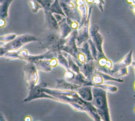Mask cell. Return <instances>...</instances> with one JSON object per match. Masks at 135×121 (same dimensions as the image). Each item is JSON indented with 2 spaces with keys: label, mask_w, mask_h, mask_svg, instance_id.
Instances as JSON below:
<instances>
[{
  "label": "cell",
  "mask_w": 135,
  "mask_h": 121,
  "mask_svg": "<svg viewBox=\"0 0 135 121\" xmlns=\"http://www.w3.org/2000/svg\"><path fill=\"white\" fill-rule=\"evenodd\" d=\"M24 120H25V121H31V120H32V118H31V117L30 116H26L25 117V118H24Z\"/></svg>",
  "instance_id": "cell-40"
},
{
  "label": "cell",
  "mask_w": 135,
  "mask_h": 121,
  "mask_svg": "<svg viewBox=\"0 0 135 121\" xmlns=\"http://www.w3.org/2000/svg\"><path fill=\"white\" fill-rule=\"evenodd\" d=\"M92 90L93 98L91 102L96 108L101 120L110 121L106 90L97 86H92Z\"/></svg>",
  "instance_id": "cell-2"
},
{
  "label": "cell",
  "mask_w": 135,
  "mask_h": 121,
  "mask_svg": "<svg viewBox=\"0 0 135 121\" xmlns=\"http://www.w3.org/2000/svg\"><path fill=\"white\" fill-rule=\"evenodd\" d=\"M56 89H57L76 90V89L78 88L81 86L76 85L75 84L68 82L66 81L64 79H56Z\"/></svg>",
  "instance_id": "cell-17"
},
{
  "label": "cell",
  "mask_w": 135,
  "mask_h": 121,
  "mask_svg": "<svg viewBox=\"0 0 135 121\" xmlns=\"http://www.w3.org/2000/svg\"><path fill=\"white\" fill-rule=\"evenodd\" d=\"M131 6H135V0H133L132 2L131 3Z\"/></svg>",
  "instance_id": "cell-44"
},
{
  "label": "cell",
  "mask_w": 135,
  "mask_h": 121,
  "mask_svg": "<svg viewBox=\"0 0 135 121\" xmlns=\"http://www.w3.org/2000/svg\"><path fill=\"white\" fill-rule=\"evenodd\" d=\"M56 57L58 60V63H59V64L62 67L64 68L65 70L69 69V63H68V59L62 54V51H60L57 53Z\"/></svg>",
  "instance_id": "cell-24"
},
{
  "label": "cell",
  "mask_w": 135,
  "mask_h": 121,
  "mask_svg": "<svg viewBox=\"0 0 135 121\" xmlns=\"http://www.w3.org/2000/svg\"><path fill=\"white\" fill-rule=\"evenodd\" d=\"M75 75L76 74L70 69H66L63 74L64 79L68 82L72 83L75 76Z\"/></svg>",
  "instance_id": "cell-27"
},
{
  "label": "cell",
  "mask_w": 135,
  "mask_h": 121,
  "mask_svg": "<svg viewBox=\"0 0 135 121\" xmlns=\"http://www.w3.org/2000/svg\"><path fill=\"white\" fill-rule=\"evenodd\" d=\"M72 83L75 84L79 86H93L92 82L90 80L88 79L81 72L79 73L76 74L73 80Z\"/></svg>",
  "instance_id": "cell-18"
},
{
  "label": "cell",
  "mask_w": 135,
  "mask_h": 121,
  "mask_svg": "<svg viewBox=\"0 0 135 121\" xmlns=\"http://www.w3.org/2000/svg\"><path fill=\"white\" fill-rule=\"evenodd\" d=\"M61 38L60 33L58 31L47 30L38 37L40 48H47L49 46L57 42Z\"/></svg>",
  "instance_id": "cell-7"
},
{
  "label": "cell",
  "mask_w": 135,
  "mask_h": 121,
  "mask_svg": "<svg viewBox=\"0 0 135 121\" xmlns=\"http://www.w3.org/2000/svg\"><path fill=\"white\" fill-rule=\"evenodd\" d=\"M17 35L14 34H7L3 36H0V42L8 43L9 42H11V41L13 40Z\"/></svg>",
  "instance_id": "cell-32"
},
{
  "label": "cell",
  "mask_w": 135,
  "mask_h": 121,
  "mask_svg": "<svg viewBox=\"0 0 135 121\" xmlns=\"http://www.w3.org/2000/svg\"><path fill=\"white\" fill-rule=\"evenodd\" d=\"M78 34V29H73L68 37L65 38V43L62 48V51L70 55L75 61L76 60L77 56L79 53L78 46L76 42Z\"/></svg>",
  "instance_id": "cell-5"
},
{
  "label": "cell",
  "mask_w": 135,
  "mask_h": 121,
  "mask_svg": "<svg viewBox=\"0 0 135 121\" xmlns=\"http://www.w3.org/2000/svg\"><path fill=\"white\" fill-rule=\"evenodd\" d=\"M44 92L54 97L57 101L66 103L70 106L72 103H76L82 106L89 116L94 120H101L96 108L91 102L83 100L75 90H61L43 87Z\"/></svg>",
  "instance_id": "cell-1"
},
{
  "label": "cell",
  "mask_w": 135,
  "mask_h": 121,
  "mask_svg": "<svg viewBox=\"0 0 135 121\" xmlns=\"http://www.w3.org/2000/svg\"><path fill=\"white\" fill-rule=\"evenodd\" d=\"M5 25H6L5 19L4 18H0V27H3L5 26Z\"/></svg>",
  "instance_id": "cell-39"
},
{
  "label": "cell",
  "mask_w": 135,
  "mask_h": 121,
  "mask_svg": "<svg viewBox=\"0 0 135 121\" xmlns=\"http://www.w3.org/2000/svg\"></svg>",
  "instance_id": "cell-49"
},
{
  "label": "cell",
  "mask_w": 135,
  "mask_h": 121,
  "mask_svg": "<svg viewBox=\"0 0 135 121\" xmlns=\"http://www.w3.org/2000/svg\"><path fill=\"white\" fill-rule=\"evenodd\" d=\"M44 13L45 18L44 26L46 29L59 32L58 22L54 17L53 14L50 11H44Z\"/></svg>",
  "instance_id": "cell-11"
},
{
  "label": "cell",
  "mask_w": 135,
  "mask_h": 121,
  "mask_svg": "<svg viewBox=\"0 0 135 121\" xmlns=\"http://www.w3.org/2000/svg\"><path fill=\"white\" fill-rule=\"evenodd\" d=\"M79 67L80 72L90 80L93 74L98 70L97 63L94 60L86 61L80 65Z\"/></svg>",
  "instance_id": "cell-10"
},
{
  "label": "cell",
  "mask_w": 135,
  "mask_h": 121,
  "mask_svg": "<svg viewBox=\"0 0 135 121\" xmlns=\"http://www.w3.org/2000/svg\"><path fill=\"white\" fill-rule=\"evenodd\" d=\"M54 17H55V18L56 19V20L57 21V22H59L60 21H61L63 18L64 17L63 16L60 15V14H53Z\"/></svg>",
  "instance_id": "cell-38"
},
{
  "label": "cell",
  "mask_w": 135,
  "mask_h": 121,
  "mask_svg": "<svg viewBox=\"0 0 135 121\" xmlns=\"http://www.w3.org/2000/svg\"><path fill=\"white\" fill-rule=\"evenodd\" d=\"M90 81L92 82L93 86L99 85L103 84L104 83L103 77L101 75L100 71L99 70H97L96 72H95L93 74V75L91 78Z\"/></svg>",
  "instance_id": "cell-25"
},
{
  "label": "cell",
  "mask_w": 135,
  "mask_h": 121,
  "mask_svg": "<svg viewBox=\"0 0 135 121\" xmlns=\"http://www.w3.org/2000/svg\"><path fill=\"white\" fill-rule=\"evenodd\" d=\"M133 89H134V90H135V82H134V84H133Z\"/></svg>",
  "instance_id": "cell-46"
},
{
  "label": "cell",
  "mask_w": 135,
  "mask_h": 121,
  "mask_svg": "<svg viewBox=\"0 0 135 121\" xmlns=\"http://www.w3.org/2000/svg\"><path fill=\"white\" fill-rule=\"evenodd\" d=\"M56 54L51 52L49 51H47L45 54L38 55H31L28 54L26 57L24 59L27 62L34 63L37 62L41 59H50L53 57H56Z\"/></svg>",
  "instance_id": "cell-15"
},
{
  "label": "cell",
  "mask_w": 135,
  "mask_h": 121,
  "mask_svg": "<svg viewBox=\"0 0 135 121\" xmlns=\"http://www.w3.org/2000/svg\"><path fill=\"white\" fill-rule=\"evenodd\" d=\"M47 84L46 83L42 82L37 85H35L32 89L29 90V94L27 97L25 98L23 102H28L33 99L40 98H46L56 100V99L51 95L44 92L42 90L43 87H46Z\"/></svg>",
  "instance_id": "cell-8"
},
{
  "label": "cell",
  "mask_w": 135,
  "mask_h": 121,
  "mask_svg": "<svg viewBox=\"0 0 135 121\" xmlns=\"http://www.w3.org/2000/svg\"><path fill=\"white\" fill-rule=\"evenodd\" d=\"M23 69L26 87L30 90L36 85L38 81L37 69L34 63L28 62L23 66Z\"/></svg>",
  "instance_id": "cell-4"
},
{
  "label": "cell",
  "mask_w": 135,
  "mask_h": 121,
  "mask_svg": "<svg viewBox=\"0 0 135 121\" xmlns=\"http://www.w3.org/2000/svg\"><path fill=\"white\" fill-rule=\"evenodd\" d=\"M58 24L61 37L63 38H67L68 36L71 34L73 29L68 23L66 21V17H64L61 21L58 22Z\"/></svg>",
  "instance_id": "cell-16"
},
{
  "label": "cell",
  "mask_w": 135,
  "mask_h": 121,
  "mask_svg": "<svg viewBox=\"0 0 135 121\" xmlns=\"http://www.w3.org/2000/svg\"><path fill=\"white\" fill-rule=\"evenodd\" d=\"M34 64L38 70L45 72H50L52 70V67L50 64V59H41Z\"/></svg>",
  "instance_id": "cell-20"
},
{
  "label": "cell",
  "mask_w": 135,
  "mask_h": 121,
  "mask_svg": "<svg viewBox=\"0 0 135 121\" xmlns=\"http://www.w3.org/2000/svg\"><path fill=\"white\" fill-rule=\"evenodd\" d=\"M100 73L101 74V75H102L104 82L105 81H115L117 82H119V83H122L123 82V80L120 78H114L112 77L111 76H110V75H109L107 73H104L103 72H101L100 71Z\"/></svg>",
  "instance_id": "cell-28"
},
{
  "label": "cell",
  "mask_w": 135,
  "mask_h": 121,
  "mask_svg": "<svg viewBox=\"0 0 135 121\" xmlns=\"http://www.w3.org/2000/svg\"><path fill=\"white\" fill-rule=\"evenodd\" d=\"M97 86L100 87L103 89L105 90L106 91L111 92V93H114L116 92L118 90V87L114 85H107V84H100L99 85H96Z\"/></svg>",
  "instance_id": "cell-31"
},
{
  "label": "cell",
  "mask_w": 135,
  "mask_h": 121,
  "mask_svg": "<svg viewBox=\"0 0 135 121\" xmlns=\"http://www.w3.org/2000/svg\"><path fill=\"white\" fill-rule=\"evenodd\" d=\"M58 64V60L56 57H53L50 59V64L52 67H55Z\"/></svg>",
  "instance_id": "cell-36"
},
{
  "label": "cell",
  "mask_w": 135,
  "mask_h": 121,
  "mask_svg": "<svg viewBox=\"0 0 135 121\" xmlns=\"http://www.w3.org/2000/svg\"><path fill=\"white\" fill-rule=\"evenodd\" d=\"M132 53L133 51L131 50L124 57H123L118 62L113 64V67L110 70L111 73L114 74L118 71V70L123 67H127L131 65L132 62Z\"/></svg>",
  "instance_id": "cell-13"
},
{
  "label": "cell",
  "mask_w": 135,
  "mask_h": 121,
  "mask_svg": "<svg viewBox=\"0 0 135 121\" xmlns=\"http://www.w3.org/2000/svg\"><path fill=\"white\" fill-rule=\"evenodd\" d=\"M13 0H5L0 5V18L5 19L8 16V11L10 4Z\"/></svg>",
  "instance_id": "cell-22"
},
{
  "label": "cell",
  "mask_w": 135,
  "mask_h": 121,
  "mask_svg": "<svg viewBox=\"0 0 135 121\" xmlns=\"http://www.w3.org/2000/svg\"><path fill=\"white\" fill-rule=\"evenodd\" d=\"M88 42L89 43L90 48V50H91V54H92V55L93 57V59L95 61H96L97 59V57H98L99 52H98L95 46L94 45V43H93L92 39L90 38L88 39Z\"/></svg>",
  "instance_id": "cell-29"
},
{
  "label": "cell",
  "mask_w": 135,
  "mask_h": 121,
  "mask_svg": "<svg viewBox=\"0 0 135 121\" xmlns=\"http://www.w3.org/2000/svg\"><path fill=\"white\" fill-rule=\"evenodd\" d=\"M127 2H128V3H129V4H131V3L132 2L133 0H127Z\"/></svg>",
  "instance_id": "cell-45"
},
{
  "label": "cell",
  "mask_w": 135,
  "mask_h": 121,
  "mask_svg": "<svg viewBox=\"0 0 135 121\" xmlns=\"http://www.w3.org/2000/svg\"><path fill=\"white\" fill-rule=\"evenodd\" d=\"M79 52L83 53L86 58V61L94 60L90 50V46L88 41L83 43L81 47H78Z\"/></svg>",
  "instance_id": "cell-21"
},
{
  "label": "cell",
  "mask_w": 135,
  "mask_h": 121,
  "mask_svg": "<svg viewBox=\"0 0 135 121\" xmlns=\"http://www.w3.org/2000/svg\"><path fill=\"white\" fill-rule=\"evenodd\" d=\"M133 111H134V112L135 113V106L134 107V108H133Z\"/></svg>",
  "instance_id": "cell-47"
},
{
  "label": "cell",
  "mask_w": 135,
  "mask_h": 121,
  "mask_svg": "<svg viewBox=\"0 0 135 121\" xmlns=\"http://www.w3.org/2000/svg\"><path fill=\"white\" fill-rule=\"evenodd\" d=\"M65 42V38H63L61 37L57 42H56L52 45L49 46L46 49H47V51H49L51 52L56 54L57 52L62 51V48L64 45Z\"/></svg>",
  "instance_id": "cell-19"
},
{
  "label": "cell",
  "mask_w": 135,
  "mask_h": 121,
  "mask_svg": "<svg viewBox=\"0 0 135 121\" xmlns=\"http://www.w3.org/2000/svg\"><path fill=\"white\" fill-rule=\"evenodd\" d=\"M6 119L4 117L3 115L0 113V120H5Z\"/></svg>",
  "instance_id": "cell-41"
},
{
  "label": "cell",
  "mask_w": 135,
  "mask_h": 121,
  "mask_svg": "<svg viewBox=\"0 0 135 121\" xmlns=\"http://www.w3.org/2000/svg\"><path fill=\"white\" fill-rule=\"evenodd\" d=\"M112 67H113L112 62L111 60L108 59L107 62L106 64H105V68L110 72V70L112 69Z\"/></svg>",
  "instance_id": "cell-37"
},
{
  "label": "cell",
  "mask_w": 135,
  "mask_h": 121,
  "mask_svg": "<svg viewBox=\"0 0 135 121\" xmlns=\"http://www.w3.org/2000/svg\"><path fill=\"white\" fill-rule=\"evenodd\" d=\"M31 11L33 13H36L40 9H42L41 5L36 0H28Z\"/></svg>",
  "instance_id": "cell-26"
},
{
  "label": "cell",
  "mask_w": 135,
  "mask_h": 121,
  "mask_svg": "<svg viewBox=\"0 0 135 121\" xmlns=\"http://www.w3.org/2000/svg\"><path fill=\"white\" fill-rule=\"evenodd\" d=\"M133 70H134V73H135V60L134 61H133L132 62L131 64Z\"/></svg>",
  "instance_id": "cell-42"
},
{
  "label": "cell",
  "mask_w": 135,
  "mask_h": 121,
  "mask_svg": "<svg viewBox=\"0 0 135 121\" xmlns=\"http://www.w3.org/2000/svg\"><path fill=\"white\" fill-rule=\"evenodd\" d=\"M117 72H118V76L119 77L125 76V75H127L128 73V68H127V67H121L118 70V71Z\"/></svg>",
  "instance_id": "cell-34"
},
{
  "label": "cell",
  "mask_w": 135,
  "mask_h": 121,
  "mask_svg": "<svg viewBox=\"0 0 135 121\" xmlns=\"http://www.w3.org/2000/svg\"><path fill=\"white\" fill-rule=\"evenodd\" d=\"M83 100L91 102L93 98L92 86L89 85L81 86L75 90Z\"/></svg>",
  "instance_id": "cell-14"
},
{
  "label": "cell",
  "mask_w": 135,
  "mask_h": 121,
  "mask_svg": "<svg viewBox=\"0 0 135 121\" xmlns=\"http://www.w3.org/2000/svg\"><path fill=\"white\" fill-rule=\"evenodd\" d=\"M70 27L72 28V29H76L79 28V23L75 21H72L71 23L70 24Z\"/></svg>",
  "instance_id": "cell-35"
},
{
  "label": "cell",
  "mask_w": 135,
  "mask_h": 121,
  "mask_svg": "<svg viewBox=\"0 0 135 121\" xmlns=\"http://www.w3.org/2000/svg\"><path fill=\"white\" fill-rule=\"evenodd\" d=\"M134 60H135V59H134Z\"/></svg>",
  "instance_id": "cell-48"
},
{
  "label": "cell",
  "mask_w": 135,
  "mask_h": 121,
  "mask_svg": "<svg viewBox=\"0 0 135 121\" xmlns=\"http://www.w3.org/2000/svg\"><path fill=\"white\" fill-rule=\"evenodd\" d=\"M38 41V37L31 34H23L17 36L13 40L7 43L2 47L6 53L7 52L18 49L28 43Z\"/></svg>",
  "instance_id": "cell-3"
},
{
  "label": "cell",
  "mask_w": 135,
  "mask_h": 121,
  "mask_svg": "<svg viewBox=\"0 0 135 121\" xmlns=\"http://www.w3.org/2000/svg\"><path fill=\"white\" fill-rule=\"evenodd\" d=\"M92 9V6H91L89 9L88 16L86 21L80 27L78 28V34L76 40L78 46H81L83 43L88 41L90 38L89 34V23Z\"/></svg>",
  "instance_id": "cell-9"
},
{
  "label": "cell",
  "mask_w": 135,
  "mask_h": 121,
  "mask_svg": "<svg viewBox=\"0 0 135 121\" xmlns=\"http://www.w3.org/2000/svg\"><path fill=\"white\" fill-rule=\"evenodd\" d=\"M4 56L8 59H16L18 58L19 57V51L18 52H12V51H9L6 52L4 55Z\"/></svg>",
  "instance_id": "cell-33"
},
{
  "label": "cell",
  "mask_w": 135,
  "mask_h": 121,
  "mask_svg": "<svg viewBox=\"0 0 135 121\" xmlns=\"http://www.w3.org/2000/svg\"><path fill=\"white\" fill-rule=\"evenodd\" d=\"M50 11L52 14H60L64 17H66L62 7L60 5L59 0H54L52 3L50 8Z\"/></svg>",
  "instance_id": "cell-23"
},
{
  "label": "cell",
  "mask_w": 135,
  "mask_h": 121,
  "mask_svg": "<svg viewBox=\"0 0 135 121\" xmlns=\"http://www.w3.org/2000/svg\"><path fill=\"white\" fill-rule=\"evenodd\" d=\"M99 26L97 24H94L89 28L90 37L92 39L99 52L97 59L95 62H97L99 59L107 57L103 52L102 48L103 38L102 36L99 33Z\"/></svg>",
  "instance_id": "cell-6"
},
{
  "label": "cell",
  "mask_w": 135,
  "mask_h": 121,
  "mask_svg": "<svg viewBox=\"0 0 135 121\" xmlns=\"http://www.w3.org/2000/svg\"><path fill=\"white\" fill-rule=\"evenodd\" d=\"M131 9H132V11L133 13V14L135 15V6H131Z\"/></svg>",
  "instance_id": "cell-43"
},
{
  "label": "cell",
  "mask_w": 135,
  "mask_h": 121,
  "mask_svg": "<svg viewBox=\"0 0 135 121\" xmlns=\"http://www.w3.org/2000/svg\"><path fill=\"white\" fill-rule=\"evenodd\" d=\"M75 4L76 5V9L79 13L81 18L79 26V28L86 21L88 16L89 10L84 0H75Z\"/></svg>",
  "instance_id": "cell-12"
},
{
  "label": "cell",
  "mask_w": 135,
  "mask_h": 121,
  "mask_svg": "<svg viewBox=\"0 0 135 121\" xmlns=\"http://www.w3.org/2000/svg\"><path fill=\"white\" fill-rule=\"evenodd\" d=\"M42 7L44 11H50V6L54 0H36Z\"/></svg>",
  "instance_id": "cell-30"
}]
</instances>
